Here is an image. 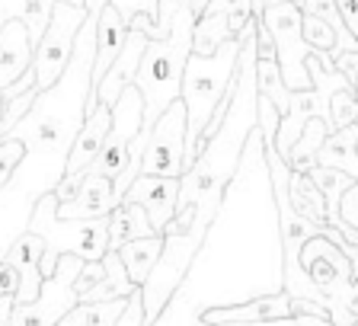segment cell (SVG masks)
I'll list each match as a JSON object with an SVG mask.
<instances>
[{"label": "cell", "mask_w": 358, "mask_h": 326, "mask_svg": "<svg viewBox=\"0 0 358 326\" xmlns=\"http://www.w3.org/2000/svg\"><path fill=\"white\" fill-rule=\"evenodd\" d=\"M83 3H87V20L77 32L74 55L61 80L38 93L29 112L7 134L26 148V154L7 185L0 189V262L7 260L10 246L29 230V218L38 199L55 192L64 179L74 138L87 119V97L96 58V22L109 0H83Z\"/></svg>", "instance_id": "obj_1"}, {"label": "cell", "mask_w": 358, "mask_h": 326, "mask_svg": "<svg viewBox=\"0 0 358 326\" xmlns=\"http://www.w3.org/2000/svg\"><path fill=\"white\" fill-rule=\"evenodd\" d=\"M192 29H195V13L192 7H186L176 13L170 36L160 38V42H148V48H144L141 67H138V83H134L144 99V122L128 150L141 154L154 122L179 99L182 71H186V61L192 55Z\"/></svg>", "instance_id": "obj_2"}, {"label": "cell", "mask_w": 358, "mask_h": 326, "mask_svg": "<svg viewBox=\"0 0 358 326\" xmlns=\"http://www.w3.org/2000/svg\"><path fill=\"white\" fill-rule=\"evenodd\" d=\"M243 42L231 38L224 42L215 55H189L186 71H182V90L179 99L186 106V157H182V173L192 170L195 157L201 150V138L215 122L217 106L224 103L227 90H231L234 71Z\"/></svg>", "instance_id": "obj_3"}, {"label": "cell", "mask_w": 358, "mask_h": 326, "mask_svg": "<svg viewBox=\"0 0 358 326\" xmlns=\"http://www.w3.org/2000/svg\"><path fill=\"white\" fill-rule=\"evenodd\" d=\"M29 234L45 240L42 278L55 272L61 256H77L83 262H99L109 250V218L96 221H61L55 192L42 195L29 218Z\"/></svg>", "instance_id": "obj_4"}, {"label": "cell", "mask_w": 358, "mask_h": 326, "mask_svg": "<svg viewBox=\"0 0 358 326\" xmlns=\"http://www.w3.org/2000/svg\"><path fill=\"white\" fill-rule=\"evenodd\" d=\"M83 20H87V3H67V0H55L52 20L45 29L42 42L36 45L32 55V71H36V93H45L48 87L61 80L67 61L74 55V42L80 32Z\"/></svg>", "instance_id": "obj_5"}, {"label": "cell", "mask_w": 358, "mask_h": 326, "mask_svg": "<svg viewBox=\"0 0 358 326\" xmlns=\"http://www.w3.org/2000/svg\"><path fill=\"white\" fill-rule=\"evenodd\" d=\"M301 7H294L291 0L278 3V7H268L262 13V20L256 26L268 29L272 45H275V64L282 71V80L291 93H301V90H310V74H307V58L313 55V48L304 42L301 36Z\"/></svg>", "instance_id": "obj_6"}, {"label": "cell", "mask_w": 358, "mask_h": 326, "mask_svg": "<svg viewBox=\"0 0 358 326\" xmlns=\"http://www.w3.org/2000/svg\"><path fill=\"white\" fill-rule=\"evenodd\" d=\"M83 260L77 256H61L55 272L42 282V291L32 304H13L7 326H58L67 313L80 304L77 297V272H80Z\"/></svg>", "instance_id": "obj_7"}, {"label": "cell", "mask_w": 358, "mask_h": 326, "mask_svg": "<svg viewBox=\"0 0 358 326\" xmlns=\"http://www.w3.org/2000/svg\"><path fill=\"white\" fill-rule=\"evenodd\" d=\"M298 262H301V272L310 278V285L323 295L327 311L333 313L336 307L343 304L345 291H349L352 278H355V275H352L349 256H345L329 237L317 234V237H310L304 246H301Z\"/></svg>", "instance_id": "obj_8"}, {"label": "cell", "mask_w": 358, "mask_h": 326, "mask_svg": "<svg viewBox=\"0 0 358 326\" xmlns=\"http://www.w3.org/2000/svg\"><path fill=\"white\" fill-rule=\"evenodd\" d=\"M141 122H144V99L138 93V87H128L119 97V103L112 106V128L106 134V144L99 150V157L93 160V166L87 173L106 176L115 183L122 176V170L128 166V148H131V141L141 132Z\"/></svg>", "instance_id": "obj_9"}, {"label": "cell", "mask_w": 358, "mask_h": 326, "mask_svg": "<svg viewBox=\"0 0 358 326\" xmlns=\"http://www.w3.org/2000/svg\"><path fill=\"white\" fill-rule=\"evenodd\" d=\"M182 157H186V106L182 99L154 122L148 144L141 150V176H182Z\"/></svg>", "instance_id": "obj_10"}, {"label": "cell", "mask_w": 358, "mask_h": 326, "mask_svg": "<svg viewBox=\"0 0 358 326\" xmlns=\"http://www.w3.org/2000/svg\"><path fill=\"white\" fill-rule=\"evenodd\" d=\"M278 320H291V297L285 291L278 295H262L243 304L231 307H208L201 311L199 323L205 326H246V323H278Z\"/></svg>", "instance_id": "obj_11"}, {"label": "cell", "mask_w": 358, "mask_h": 326, "mask_svg": "<svg viewBox=\"0 0 358 326\" xmlns=\"http://www.w3.org/2000/svg\"><path fill=\"white\" fill-rule=\"evenodd\" d=\"M176 199H179V179L138 176L122 201H131V205L144 208L150 227H154L157 234H164V227L173 221V215H176Z\"/></svg>", "instance_id": "obj_12"}, {"label": "cell", "mask_w": 358, "mask_h": 326, "mask_svg": "<svg viewBox=\"0 0 358 326\" xmlns=\"http://www.w3.org/2000/svg\"><path fill=\"white\" fill-rule=\"evenodd\" d=\"M150 38L138 29H128V42L122 48V55L112 61V67L106 71V77L99 80L96 87V99L99 106L112 109V106L119 103V97L125 93L128 87L138 83V67H141V58H144V48H148Z\"/></svg>", "instance_id": "obj_13"}, {"label": "cell", "mask_w": 358, "mask_h": 326, "mask_svg": "<svg viewBox=\"0 0 358 326\" xmlns=\"http://www.w3.org/2000/svg\"><path fill=\"white\" fill-rule=\"evenodd\" d=\"M32 38L29 29L20 20H10L0 26V93L16 83L22 74L32 71ZM0 109H3V97H0Z\"/></svg>", "instance_id": "obj_14"}, {"label": "cell", "mask_w": 358, "mask_h": 326, "mask_svg": "<svg viewBox=\"0 0 358 326\" xmlns=\"http://www.w3.org/2000/svg\"><path fill=\"white\" fill-rule=\"evenodd\" d=\"M42 256H45V240L36 237V234H22L13 246H10L7 260L10 266L20 275V291H16V304H32L42 291Z\"/></svg>", "instance_id": "obj_15"}, {"label": "cell", "mask_w": 358, "mask_h": 326, "mask_svg": "<svg viewBox=\"0 0 358 326\" xmlns=\"http://www.w3.org/2000/svg\"><path fill=\"white\" fill-rule=\"evenodd\" d=\"M115 201H112V179L83 173L80 189L71 201L61 205L58 201V218L61 221H96V218H109Z\"/></svg>", "instance_id": "obj_16"}, {"label": "cell", "mask_w": 358, "mask_h": 326, "mask_svg": "<svg viewBox=\"0 0 358 326\" xmlns=\"http://www.w3.org/2000/svg\"><path fill=\"white\" fill-rule=\"evenodd\" d=\"M109 128H112V109L96 106V109L83 119L80 132H77L71 157H67V173L64 176H83V173L93 166V160L99 157V150H103V144H106Z\"/></svg>", "instance_id": "obj_17"}, {"label": "cell", "mask_w": 358, "mask_h": 326, "mask_svg": "<svg viewBox=\"0 0 358 326\" xmlns=\"http://www.w3.org/2000/svg\"><path fill=\"white\" fill-rule=\"evenodd\" d=\"M227 10L231 0H208L205 10L195 16L192 29V55H215L224 42H231V29H227Z\"/></svg>", "instance_id": "obj_18"}, {"label": "cell", "mask_w": 358, "mask_h": 326, "mask_svg": "<svg viewBox=\"0 0 358 326\" xmlns=\"http://www.w3.org/2000/svg\"><path fill=\"white\" fill-rule=\"evenodd\" d=\"M317 166H329L358 183V128H339L323 141L320 154H317Z\"/></svg>", "instance_id": "obj_19"}, {"label": "cell", "mask_w": 358, "mask_h": 326, "mask_svg": "<svg viewBox=\"0 0 358 326\" xmlns=\"http://www.w3.org/2000/svg\"><path fill=\"white\" fill-rule=\"evenodd\" d=\"M157 230L150 227L144 208L131 205V201H119L112 208L109 215V250H122L125 243L131 240H141V237H154Z\"/></svg>", "instance_id": "obj_20"}, {"label": "cell", "mask_w": 358, "mask_h": 326, "mask_svg": "<svg viewBox=\"0 0 358 326\" xmlns=\"http://www.w3.org/2000/svg\"><path fill=\"white\" fill-rule=\"evenodd\" d=\"M115 253H119V260H122V266H125L128 278L141 288V285L148 282V275L154 272L157 260H160V253H164V234L131 240V243H125L122 250H115Z\"/></svg>", "instance_id": "obj_21"}, {"label": "cell", "mask_w": 358, "mask_h": 326, "mask_svg": "<svg viewBox=\"0 0 358 326\" xmlns=\"http://www.w3.org/2000/svg\"><path fill=\"white\" fill-rule=\"evenodd\" d=\"M329 134H333V128H329L323 119H310V122H307L304 132H301V138L294 141V148H291L288 160H285V163H288V170L307 176V173L317 166V154H320L323 141H327Z\"/></svg>", "instance_id": "obj_22"}, {"label": "cell", "mask_w": 358, "mask_h": 326, "mask_svg": "<svg viewBox=\"0 0 358 326\" xmlns=\"http://www.w3.org/2000/svg\"><path fill=\"white\" fill-rule=\"evenodd\" d=\"M103 269H106V278L90 291L83 301H125V297H131L134 291H138V285L128 278V272H125V266H122L115 250H106Z\"/></svg>", "instance_id": "obj_23"}, {"label": "cell", "mask_w": 358, "mask_h": 326, "mask_svg": "<svg viewBox=\"0 0 358 326\" xmlns=\"http://www.w3.org/2000/svg\"><path fill=\"white\" fill-rule=\"evenodd\" d=\"M288 201L301 218H307V221H313V224H327V201H323L320 189L310 183V176L291 173L288 176Z\"/></svg>", "instance_id": "obj_24"}, {"label": "cell", "mask_w": 358, "mask_h": 326, "mask_svg": "<svg viewBox=\"0 0 358 326\" xmlns=\"http://www.w3.org/2000/svg\"><path fill=\"white\" fill-rule=\"evenodd\" d=\"M125 307L128 297L125 301H80L58 326H115Z\"/></svg>", "instance_id": "obj_25"}, {"label": "cell", "mask_w": 358, "mask_h": 326, "mask_svg": "<svg viewBox=\"0 0 358 326\" xmlns=\"http://www.w3.org/2000/svg\"><path fill=\"white\" fill-rule=\"evenodd\" d=\"M256 93H259L262 99H268V103L285 115L288 99H291V90L285 87L282 71H278L275 58H256Z\"/></svg>", "instance_id": "obj_26"}, {"label": "cell", "mask_w": 358, "mask_h": 326, "mask_svg": "<svg viewBox=\"0 0 358 326\" xmlns=\"http://www.w3.org/2000/svg\"><path fill=\"white\" fill-rule=\"evenodd\" d=\"M355 119H358V99L352 93V87L336 90L333 97H329V128L339 132V128L355 125Z\"/></svg>", "instance_id": "obj_27"}, {"label": "cell", "mask_w": 358, "mask_h": 326, "mask_svg": "<svg viewBox=\"0 0 358 326\" xmlns=\"http://www.w3.org/2000/svg\"><path fill=\"white\" fill-rule=\"evenodd\" d=\"M301 36H304V42L310 45L313 52H323V55H333L336 52V32L329 29L323 20L304 16V20H301Z\"/></svg>", "instance_id": "obj_28"}, {"label": "cell", "mask_w": 358, "mask_h": 326, "mask_svg": "<svg viewBox=\"0 0 358 326\" xmlns=\"http://www.w3.org/2000/svg\"><path fill=\"white\" fill-rule=\"evenodd\" d=\"M22 154H26V148H22L20 141H13V138H3V141H0V189L7 185V179L13 176V170L20 166Z\"/></svg>", "instance_id": "obj_29"}, {"label": "cell", "mask_w": 358, "mask_h": 326, "mask_svg": "<svg viewBox=\"0 0 358 326\" xmlns=\"http://www.w3.org/2000/svg\"><path fill=\"white\" fill-rule=\"evenodd\" d=\"M186 7H192V0H157V36L160 38L170 36V26L176 20V13Z\"/></svg>", "instance_id": "obj_30"}, {"label": "cell", "mask_w": 358, "mask_h": 326, "mask_svg": "<svg viewBox=\"0 0 358 326\" xmlns=\"http://www.w3.org/2000/svg\"><path fill=\"white\" fill-rule=\"evenodd\" d=\"M106 278V269H103V260L99 262H83L80 266V272H77V282H74V288H77V297H87L90 291L96 288L99 282H103Z\"/></svg>", "instance_id": "obj_31"}, {"label": "cell", "mask_w": 358, "mask_h": 326, "mask_svg": "<svg viewBox=\"0 0 358 326\" xmlns=\"http://www.w3.org/2000/svg\"><path fill=\"white\" fill-rule=\"evenodd\" d=\"M109 7L115 10V13H119L128 26H131V20L138 13L154 16V22H157V0H109Z\"/></svg>", "instance_id": "obj_32"}, {"label": "cell", "mask_w": 358, "mask_h": 326, "mask_svg": "<svg viewBox=\"0 0 358 326\" xmlns=\"http://www.w3.org/2000/svg\"><path fill=\"white\" fill-rule=\"evenodd\" d=\"M115 326H144V301H141V288H138L131 297H128V307H125V313L119 317V323H115Z\"/></svg>", "instance_id": "obj_33"}, {"label": "cell", "mask_w": 358, "mask_h": 326, "mask_svg": "<svg viewBox=\"0 0 358 326\" xmlns=\"http://www.w3.org/2000/svg\"><path fill=\"white\" fill-rule=\"evenodd\" d=\"M329 58H333V67L345 77V80L355 83V77H358V52H336V55H329Z\"/></svg>", "instance_id": "obj_34"}, {"label": "cell", "mask_w": 358, "mask_h": 326, "mask_svg": "<svg viewBox=\"0 0 358 326\" xmlns=\"http://www.w3.org/2000/svg\"><path fill=\"white\" fill-rule=\"evenodd\" d=\"M336 10L343 16L345 29H349L352 36H358V0H336Z\"/></svg>", "instance_id": "obj_35"}, {"label": "cell", "mask_w": 358, "mask_h": 326, "mask_svg": "<svg viewBox=\"0 0 358 326\" xmlns=\"http://www.w3.org/2000/svg\"><path fill=\"white\" fill-rule=\"evenodd\" d=\"M13 297H0V323H10V313H13Z\"/></svg>", "instance_id": "obj_36"}, {"label": "cell", "mask_w": 358, "mask_h": 326, "mask_svg": "<svg viewBox=\"0 0 358 326\" xmlns=\"http://www.w3.org/2000/svg\"><path fill=\"white\" fill-rule=\"evenodd\" d=\"M352 93H355V99H358V77H355V83H352Z\"/></svg>", "instance_id": "obj_37"}, {"label": "cell", "mask_w": 358, "mask_h": 326, "mask_svg": "<svg viewBox=\"0 0 358 326\" xmlns=\"http://www.w3.org/2000/svg\"><path fill=\"white\" fill-rule=\"evenodd\" d=\"M291 3H294V7H301V3H304V0H291Z\"/></svg>", "instance_id": "obj_38"}, {"label": "cell", "mask_w": 358, "mask_h": 326, "mask_svg": "<svg viewBox=\"0 0 358 326\" xmlns=\"http://www.w3.org/2000/svg\"><path fill=\"white\" fill-rule=\"evenodd\" d=\"M355 128H358V119H355Z\"/></svg>", "instance_id": "obj_39"}, {"label": "cell", "mask_w": 358, "mask_h": 326, "mask_svg": "<svg viewBox=\"0 0 358 326\" xmlns=\"http://www.w3.org/2000/svg\"><path fill=\"white\" fill-rule=\"evenodd\" d=\"M355 326H358V323H355Z\"/></svg>", "instance_id": "obj_40"}, {"label": "cell", "mask_w": 358, "mask_h": 326, "mask_svg": "<svg viewBox=\"0 0 358 326\" xmlns=\"http://www.w3.org/2000/svg\"><path fill=\"white\" fill-rule=\"evenodd\" d=\"M355 38H358V36H355Z\"/></svg>", "instance_id": "obj_41"}]
</instances>
